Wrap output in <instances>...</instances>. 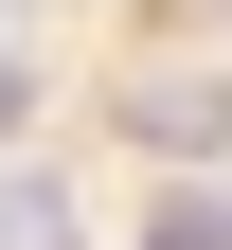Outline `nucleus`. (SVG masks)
<instances>
[{
  "label": "nucleus",
  "instance_id": "nucleus-2",
  "mask_svg": "<svg viewBox=\"0 0 232 250\" xmlns=\"http://www.w3.org/2000/svg\"><path fill=\"white\" fill-rule=\"evenodd\" d=\"M18 107H36V72H18V54H0V125H18Z\"/></svg>",
  "mask_w": 232,
  "mask_h": 250
},
{
  "label": "nucleus",
  "instance_id": "nucleus-1",
  "mask_svg": "<svg viewBox=\"0 0 232 250\" xmlns=\"http://www.w3.org/2000/svg\"><path fill=\"white\" fill-rule=\"evenodd\" d=\"M125 125L196 161V143H232V89H214V72H143V89H125Z\"/></svg>",
  "mask_w": 232,
  "mask_h": 250
}]
</instances>
